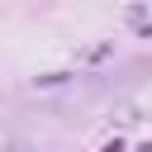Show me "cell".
<instances>
[{
  "label": "cell",
  "instance_id": "6da1fadb",
  "mask_svg": "<svg viewBox=\"0 0 152 152\" xmlns=\"http://www.w3.org/2000/svg\"><path fill=\"white\" fill-rule=\"evenodd\" d=\"M5 152H33V147H24V142H10V147H5Z\"/></svg>",
  "mask_w": 152,
  "mask_h": 152
}]
</instances>
